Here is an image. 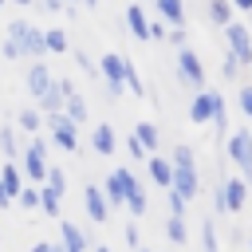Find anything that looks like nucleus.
Listing matches in <instances>:
<instances>
[{
	"instance_id": "1",
	"label": "nucleus",
	"mask_w": 252,
	"mask_h": 252,
	"mask_svg": "<svg viewBox=\"0 0 252 252\" xmlns=\"http://www.w3.org/2000/svg\"><path fill=\"white\" fill-rule=\"evenodd\" d=\"M8 39L20 47V55H32V59H39V55H47V43H43V32L32 24V20H12L8 24Z\"/></svg>"
},
{
	"instance_id": "2",
	"label": "nucleus",
	"mask_w": 252,
	"mask_h": 252,
	"mask_svg": "<svg viewBox=\"0 0 252 252\" xmlns=\"http://www.w3.org/2000/svg\"><path fill=\"white\" fill-rule=\"evenodd\" d=\"M47 130H51V142L59 150H67V154L79 150V122L67 118L63 110H47Z\"/></svg>"
},
{
	"instance_id": "3",
	"label": "nucleus",
	"mask_w": 252,
	"mask_h": 252,
	"mask_svg": "<svg viewBox=\"0 0 252 252\" xmlns=\"http://www.w3.org/2000/svg\"><path fill=\"white\" fill-rule=\"evenodd\" d=\"M220 32H224V43H228V51L240 59V67H252V32H248V24H240V20H228Z\"/></svg>"
},
{
	"instance_id": "4",
	"label": "nucleus",
	"mask_w": 252,
	"mask_h": 252,
	"mask_svg": "<svg viewBox=\"0 0 252 252\" xmlns=\"http://www.w3.org/2000/svg\"><path fill=\"white\" fill-rule=\"evenodd\" d=\"M228 158L236 161L240 177L252 185V130H236V134L228 138Z\"/></svg>"
},
{
	"instance_id": "5",
	"label": "nucleus",
	"mask_w": 252,
	"mask_h": 252,
	"mask_svg": "<svg viewBox=\"0 0 252 252\" xmlns=\"http://www.w3.org/2000/svg\"><path fill=\"white\" fill-rule=\"evenodd\" d=\"M122 67H126V55H118V51H106V55L98 59V75H102L110 98H118V94L126 91V83H122Z\"/></svg>"
},
{
	"instance_id": "6",
	"label": "nucleus",
	"mask_w": 252,
	"mask_h": 252,
	"mask_svg": "<svg viewBox=\"0 0 252 252\" xmlns=\"http://www.w3.org/2000/svg\"><path fill=\"white\" fill-rule=\"evenodd\" d=\"M173 193H181L185 201H193L201 193V177H197V161H173V181H169Z\"/></svg>"
},
{
	"instance_id": "7",
	"label": "nucleus",
	"mask_w": 252,
	"mask_h": 252,
	"mask_svg": "<svg viewBox=\"0 0 252 252\" xmlns=\"http://www.w3.org/2000/svg\"><path fill=\"white\" fill-rule=\"evenodd\" d=\"M177 75H181V83H189V87H205L201 55H197L189 43H181V47H177Z\"/></svg>"
},
{
	"instance_id": "8",
	"label": "nucleus",
	"mask_w": 252,
	"mask_h": 252,
	"mask_svg": "<svg viewBox=\"0 0 252 252\" xmlns=\"http://www.w3.org/2000/svg\"><path fill=\"white\" fill-rule=\"evenodd\" d=\"M20 169H24V177H32V181H43V177H47V142H43V138H32V146L24 150Z\"/></svg>"
},
{
	"instance_id": "9",
	"label": "nucleus",
	"mask_w": 252,
	"mask_h": 252,
	"mask_svg": "<svg viewBox=\"0 0 252 252\" xmlns=\"http://www.w3.org/2000/svg\"><path fill=\"white\" fill-rule=\"evenodd\" d=\"M220 193H224L228 213H240V209L252 201V189H248V181H244V177H224V181H220Z\"/></svg>"
},
{
	"instance_id": "10",
	"label": "nucleus",
	"mask_w": 252,
	"mask_h": 252,
	"mask_svg": "<svg viewBox=\"0 0 252 252\" xmlns=\"http://www.w3.org/2000/svg\"><path fill=\"white\" fill-rule=\"evenodd\" d=\"M83 209H87V217H91L94 224H106V220H110V205H106V197H102V185H87V189H83Z\"/></svg>"
},
{
	"instance_id": "11",
	"label": "nucleus",
	"mask_w": 252,
	"mask_h": 252,
	"mask_svg": "<svg viewBox=\"0 0 252 252\" xmlns=\"http://www.w3.org/2000/svg\"><path fill=\"white\" fill-rule=\"evenodd\" d=\"M146 169H150V181H154V185L169 189V181H173V161H165V158L154 150V154H146Z\"/></svg>"
},
{
	"instance_id": "12",
	"label": "nucleus",
	"mask_w": 252,
	"mask_h": 252,
	"mask_svg": "<svg viewBox=\"0 0 252 252\" xmlns=\"http://www.w3.org/2000/svg\"><path fill=\"white\" fill-rule=\"evenodd\" d=\"M213 118V91H205V87H197V94H193V102H189V122H197V126H205Z\"/></svg>"
},
{
	"instance_id": "13",
	"label": "nucleus",
	"mask_w": 252,
	"mask_h": 252,
	"mask_svg": "<svg viewBox=\"0 0 252 252\" xmlns=\"http://www.w3.org/2000/svg\"><path fill=\"white\" fill-rule=\"evenodd\" d=\"M126 173H130V169H114V173L102 181V197H106V205H110V209L126 201Z\"/></svg>"
},
{
	"instance_id": "14",
	"label": "nucleus",
	"mask_w": 252,
	"mask_h": 252,
	"mask_svg": "<svg viewBox=\"0 0 252 252\" xmlns=\"http://www.w3.org/2000/svg\"><path fill=\"white\" fill-rule=\"evenodd\" d=\"M51 83H55V79H51L47 63H43V59H35V63L28 67V91H32V98H39V94H43Z\"/></svg>"
},
{
	"instance_id": "15",
	"label": "nucleus",
	"mask_w": 252,
	"mask_h": 252,
	"mask_svg": "<svg viewBox=\"0 0 252 252\" xmlns=\"http://www.w3.org/2000/svg\"><path fill=\"white\" fill-rule=\"evenodd\" d=\"M55 220H59V244H63V252H87V236L71 220H63V217H55Z\"/></svg>"
},
{
	"instance_id": "16",
	"label": "nucleus",
	"mask_w": 252,
	"mask_h": 252,
	"mask_svg": "<svg viewBox=\"0 0 252 252\" xmlns=\"http://www.w3.org/2000/svg\"><path fill=\"white\" fill-rule=\"evenodd\" d=\"M91 146H94V154H102V158H110L114 154V130H110V122H98L94 130H91Z\"/></svg>"
},
{
	"instance_id": "17",
	"label": "nucleus",
	"mask_w": 252,
	"mask_h": 252,
	"mask_svg": "<svg viewBox=\"0 0 252 252\" xmlns=\"http://www.w3.org/2000/svg\"><path fill=\"white\" fill-rule=\"evenodd\" d=\"M134 217H142L146 213V193H142V185H138V177L134 173H126V201H122Z\"/></svg>"
},
{
	"instance_id": "18",
	"label": "nucleus",
	"mask_w": 252,
	"mask_h": 252,
	"mask_svg": "<svg viewBox=\"0 0 252 252\" xmlns=\"http://www.w3.org/2000/svg\"><path fill=\"white\" fill-rule=\"evenodd\" d=\"M126 28H130L134 39H150V20H146V12H142L138 4L126 8Z\"/></svg>"
},
{
	"instance_id": "19",
	"label": "nucleus",
	"mask_w": 252,
	"mask_h": 252,
	"mask_svg": "<svg viewBox=\"0 0 252 252\" xmlns=\"http://www.w3.org/2000/svg\"><path fill=\"white\" fill-rule=\"evenodd\" d=\"M59 110H63L67 118H75L79 126L87 122V102H83V94H79V91H67V94H63V106H59Z\"/></svg>"
},
{
	"instance_id": "20",
	"label": "nucleus",
	"mask_w": 252,
	"mask_h": 252,
	"mask_svg": "<svg viewBox=\"0 0 252 252\" xmlns=\"http://www.w3.org/2000/svg\"><path fill=\"white\" fill-rule=\"evenodd\" d=\"M0 181H4V189L12 193V201H16V193L24 189V169L16 165V158H12V161H4V169H0Z\"/></svg>"
},
{
	"instance_id": "21",
	"label": "nucleus",
	"mask_w": 252,
	"mask_h": 252,
	"mask_svg": "<svg viewBox=\"0 0 252 252\" xmlns=\"http://www.w3.org/2000/svg\"><path fill=\"white\" fill-rule=\"evenodd\" d=\"M158 16H161L169 28H181V24H185V8H181V0H158Z\"/></svg>"
},
{
	"instance_id": "22",
	"label": "nucleus",
	"mask_w": 252,
	"mask_h": 252,
	"mask_svg": "<svg viewBox=\"0 0 252 252\" xmlns=\"http://www.w3.org/2000/svg\"><path fill=\"white\" fill-rule=\"evenodd\" d=\"M59 201H63V193L51 189L47 181H39V209H43L47 217H59Z\"/></svg>"
},
{
	"instance_id": "23",
	"label": "nucleus",
	"mask_w": 252,
	"mask_h": 252,
	"mask_svg": "<svg viewBox=\"0 0 252 252\" xmlns=\"http://www.w3.org/2000/svg\"><path fill=\"white\" fill-rule=\"evenodd\" d=\"M205 12H209V20H213L217 28H224V24L232 20V0H209Z\"/></svg>"
},
{
	"instance_id": "24",
	"label": "nucleus",
	"mask_w": 252,
	"mask_h": 252,
	"mask_svg": "<svg viewBox=\"0 0 252 252\" xmlns=\"http://www.w3.org/2000/svg\"><path fill=\"white\" fill-rule=\"evenodd\" d=\"M134 138L146 146V154L158 150V126H154V122H138V126H134Z\"/></svg>"
},
{
	"instance_id": "25",
	"label": "nucleus",
	"mask_w": 252,
	"mask_h": 252,
	"mask_svg": "<svg viewBox=\"0 0 252 252\" xmlns=\"http://www.w3.org/2000/svg\"><path fill=\"white\" fill-rule=\"evenodd\" d=\"M165 236H169L173 244H185V240H189V228H185V217H173V213H169V220H165Z\"/></svg>"
},
{
	"instance_id": "26",
	"label": "nucleus",
	"mask_w": 252,
	"mask_h": 252,
	"mask_svg": "<svg viewBox=\"0 0 252 252\" xmlns=\"http://www.w3.org/2000/svg\"><path fill=\"white\" fill-rule=\"evenodd\" d=\"M43 43H47V51H71L63 28H47V32H43Z\"/></svg>"
},
{
	"instance_id": "27",
	"label": "nucleus",
	"mask_w": 252,
	"mask_h": 252,
	"mask_svg": "<svg viewBox=\"0 0 252 252\" xmlns=\"http://www.w3.org/2000/svg\"><path fill=\"white\" fill-rule=\"evenodd\" d=\"M122 83H126V87H130V91H134L138 98L146 94V87H142V75L134 71V63H130V59H126V67H122Z\"/></svg>"
},
{
	"instance_id": "28",
	"label": "nucleus",
	"mask_w": 252,
	"mask_h": 252,
	"mask_svg": "<svg viewBox=\"0 0 252 252\" xmlns=\"http://www.w3.org/2000/svg\"><path fill=\"white\" fill-rule=\"evenodd\" d=\"M16 205H20V209H39V185H24V189L16 193Z\"/></svg>"
},
{
	"instance_id": "29",
	"label": "nucleus",
	"mask_w": 252,
	"mask_h": 252,
	"mask_svg": "<svg viewBox=\"0 0 252 252\" xmlns=\"http://www.w3.org/2000/svg\"><path fill=\"white\" fill-rule=\"evenodd\" d=\"M16 122H20L24 130H32V134H35V130L43 126V114H39V110H20V114H16Z\"/></svg>"
},
{
	"instance_id": "30",
	"label": "nucleus",
	"mask_w": 252,
	"mask_h": 252,
	"mask_svg": "<svg viewBox=\"0 0 252 252\" xmlns=\"http://www.w3.org/2000/svg\"><path fill=\"white\" fill-rule=\"evenodd\" d=\"M236 106H240L244 118H252V83H240V91H236Z\"/></svg>"
},
{
	"instance_id": "31",
	"label": "nucleus",
	"mask_w": 252,
	"mask_h": 252,
	"mask_svg": "<svg viewBox=\"0 0 252 252\" xmlns=\"http://www.w3.org/2000/svg\"><path fill=\"white\" fill-rule=\"evenodd\" d=\"M220 75H224V79H240V59H236L232 51L220 59Z\"/></svg>"
},
{
	"instance_id": "32",
	"label": "nucleus",
	"mask_w": 252,
	"mask_h": 252,
	"mask_svg": "<svg viewBox=\"0 0 252 252\" xmlns=\"http://www.w3.org/2000/svg\"><path fill=\"white\" fill-rule=\"evenodd\" d=\"M75 63H79V71H83V75H91V79L98 75V63H94L87 51H75Z\"/></svg>"
},
{
	"instance_id": "33",
	"label": "nucleus",
	"mask_w": 252,
	"mask_h": 252,
	"mask_svg": "<svg viewBox=\"0 0 252 252\" xmlns=\"http://www.w3.org/2000/svg\"><path fill=\"white\" fill-rule=\"evenodd\" d=\"M43 181H47L51 189H59V193L67 189V177H63V169H59V165H47V177H43Z\"/></svg>"
},
{
	"instance_id": "34",
	"label": "nucleus",
	"mask_w": 252,
	"mask_h": 252,
	"mask_svg": "<svg viewBox=\"0 0 252 252\" xmlns=\"http://www.w3.org/2000/svg\"><path fill=\"white\" fill-rule=\"evenodd\" d=\"M165 201H169V213H173V217H185V205H189V201H185L181 193H173V189H165Z\"/></svg>"
},
{
	"instance_id": "35",
	"label": "nucleus",
	"mask_w": 252,
	"mask_h": 252,
	"mask_svg": "<svg viewBox=\"0 0 252 252\" xmlns=\"http://www.w3.org/2000/svg\"><path fill=\"white\" fill-rule=\"evenodd\" d=\"M0 150L8 158H16V134H12V126H0Z\"/></svg>"
},
{
	"instance_id": "36",
	"label": "nucleus",
	"mask_w": 252,
	"mask_h": 252,
	"mask_svg": "<svg viewBox=\"0 0 252 252\" xmlns=\"http://www.w3.org/2000/svg\"><path fill=\"white\" fill-rule=\"evenodd\" d=\"M201 240H205V252H220V248H217V228H213V220H205Z\"/></svg>"
},
{
	"instance_id": "37",
	"label": "nucleus",
	"mask_w": 252,
	"mask_h": 252,
	"mask_svg": "<svg viewBox=\"0 0 252 252\" xmlns=\"http://www.w3.org/2000/svg\"><path fill=\"white\" fill-rule=\"evenodd\" d=\"M165 32H169L165 20H150V39H165Z\"/></svg>"
},
{
	"instance_id": "38",
	"label": "nucleus",
	"mask_w": 252,
	"mask_h": 252,
	"mask_svg": "<svg viewBox=\"0 0 252 252\" xmlns=\"http://www.w3.org/2000/svg\"><path fill=\"white\" fill-rule=\"evenodd\" d=\"M126 150H130V158H134V161H142V158H146V146H142V142H138L134 134H130V142H126Z\"/></svg>"
},
{
	"instance_id": "39",
	"label": "nucleus",
	"mask_w": 252,
	"mask_h": 252,
	"mask_svg": "<svg viewBox=\"0 0 252 252\" xmlns=\"http://www.w3.org/2000/svg\"><path fill=\"white\" fill-rule=\"evenodd\" d=\"M213 209H217L220 217L228 213V205H224V193H220V181H217V189H213Z\"/></svg>"
},
{
	"instance_id": "40",
	"label": "nucleus",
	"mask_w": 252,
	"mask_h": 252,
	"mask_svg": "<svg viewBox=\"0 0 252 252\" xmlns=\"http://www.w3.org/2000/svg\"><path fill=\"white\" fill-rule=\"evenodd\" d=\"M165 39H169L173 47H181V43H185V28H169V32H165Z\"/></svg>"
},
{
	"instance_id": "41",
	"label": "nucleus",
	"mask_w": 252,
	"mask_h": 252,
	"mask_svg": "<svg viewBox=\"0 0 252 252\" xmlns=\"http://www.w3.org/2000/svg\"><path fill=\"white\" fill-rule=\"evenodd\" d=\"M0 55H4V59H20V47H16L12 39H4V43H0Z\"/></svg>"
},
{
	"instance_id": "42",
	"label": "nucleus",
	"mask_w": 252,
	"mask_h": 252,
	"mask_svg": "<svg viewBox=\"0 0 252 252\" xmlns=\"http://www.w3.org/2000/svg\"><path fill=\"white\" fill-rule=\"evenodd\" d=\"M126 244H130V248H138V228H134V224H126Z\"/></svg>"
},
{
	"instance_id": "43",
	"label": "nucleus",
	"mask_w": 252,
	"mask_h": 252,
	"mask_svg": "<svg viewBox=\"0 0 252 252\" xmlns=\"http://www.w3.org/2000/svg\"><path fill=\"white\" fill-rule=\"evenodd\" d=\"M67 0H39V8H47V12H59Z\"/></svg>"
},
{
	"instance_id": "44",
	"label": "nucleus",
	"mask_w": 252,
	"mask_h": 252,
	"mask_svg": "<svg viewBox=\"0 0 252 252\" xmlns=\"http://www.w3.org/2000/svg\"><path fill=\"white\" fill-rule=\"evenodd\" d=\"M8 205H16V201H12V193H8L4 181H0V209H8Z\"/></svg>"
},
{
	"instance_id": "45",
	"label": "nucleus",
	"mask_w": 252,
	"mask_h": 252,
	"mask_svg": "<svg viewBox=\"0 0 252 252\" xmlns=\"http://www.w3.org/2000/svg\"><path fill=\"white\" fill-rule=\"evenodd\" d=\"M232 12H252V0H232Z\"/></svg>"
},
{
	"instance_id": "46",
	"label": "nucleus",
	"mask_w": 252,
	"mask_h": 252,
	"mask_svg": "<svg viewBox=\"0 0 252 252\" xmlns=\"http://www.w3.org/2000/svg\"><path fill=\"white\" fill-rule=\"evenodd\" d=\"M47 252H63V244H51V240H47Z\"/></svg>"
},
{
	"instance_id": "47",
	"label": "nucleus",
	"mask_w": 252,
	"mask_h": 252,
	"mask_svg": "<svg viewBox=\"0 0 252 252\" xmlns=\"http://www.w3.org/2000/svg\"><path fill=\"white\" fill-rule=\"evenodd\" d=\"M83 4H87V8H98V0H83Z\"/></svg>"
},
{
	"instance_id": "48",
	"label": "nucleus",
	"mask_w": 252,
	"mask_h": 252,
	"mask_svg": "<svg viewBox=\"0 0 252 252\" xmlns=\"http://www.w3.org/2000/svg\"><path fill=\"white\" fill-rule=\"evenodd\" d=\"M94 252H110V248H106V244H98V248H94Z\"/></svg>"
},
{
	"instance_id": "49",
	"label": "nucleus",
	"mask_w": 252,
	"mask_h": 252,
	"mask_svg": "<svg viewBox=\"0 0 252 252\" xmlns=\"http://www.w3.org/2000/svg\"><path fill=\"white\" fill-rule=\"evenodd\" d=\"M16 4H35V0H16Z\"/></svg>"
},
{
	"instance_id": "50",
	"label": "nucleus",
	"mask_w": 252,
	"mask_h": 252,
	"mask_svg": "<svg viewBox=\"0 0 252 252\" xmlns=\"http://www.w3.org/2000/svg\"><path fill=\"white\" fill-rule=\"evenodd\" d=\"M134 252H150V248H134Z\"/></svg>"
},
{
	"instance_id": "51",
	"label": "nucleus",
	"mask_w": 252,
	"mask_h": 252,
	"mask_svg": "<svg viewBox=\"0 0 252 252\" xmlns=\"http://www.w3.org/2000/svg\"><path fill=\"white\" fill-rule=\"evenodd\" d=\"M67 4H79V0H67Z\"/></svg>"
},
{
	"instance_id": "52",
	"label": "nucleus",
	"mask_w": 252,
	"mask_h": 252,
	"mask_svg": "<svg viewBox=\"0 0 252 252\" xmlns=\"http://www.w3.org/2000/svg\"><path fill=\"white\" fill-rule=\"evenodd\" d=\"M248 248H252V236H248Z\"/></svg>"
},
{
	"instance_id": "53",
	"label": "nucleus",
	"mask_w": 252,
	"mask_h": 252,
	"mask_svg": "<svg viewBox=\"0 0 252 252\" xmlns=\"http://www.w3.org/2000/svg\"><path fill=\"white\" fill-rule=\"evenodd\" d=\"M0 8H4V0H0Z\"/></svg>"
},
{
	"instance_id": "54",
	"label": "nucleus",
	"mask_w": 252,
	"mask_h": 252,
	"mask_svg": "<svg viewBox=\"0 0 252 252\" xmlns=\"http://www.w3.org/2000/svg\"><path fill=\"white\" fill-rule=\"evenodd\" d=\"M248 32H252V24H248Z\"/></svg>"
}]
</instances>
